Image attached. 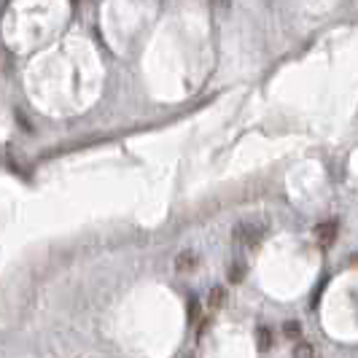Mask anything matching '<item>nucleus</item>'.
<instances>
[{
  "mask_svg": "<svg viewBox=\"0 0 358 358\" xmlns=\"http://www.w3.org/2000/svg\"><path fill=\"white\" fill-rule=\"evenodd\" d=\"M234 248L237 251H254L256 245H258V240H261V229L254 227V224H240L237 229H234Z\"/></svg>",
  "mask_w": 358,
  "mask_h": 358,
  "instance_id": "obj_1",
  "label": "nucleus"
},
{
  "mask_svg": "<svg viewBox=\"0 0 358 358\" xmlns=\"http://www.w3.org/2000/svg\"><path fill=\"white\" fill-rule=\"evenodd\" d=\"M194 264H197L194 254H180L178 261H176V270H178V272H189V270H191Z\"/></svg>",
  "mask_w": 358,
  "mask_h": 358,
  "instance_id": "obj_5",
  "label": "nucleus"
},
{
  "mask_svg": "<svg viewBox=\"0 0 358 358\" xmlns=\"http://www.w3.org/2000/svg\"><path fill=\"white\" fill-rule=\"evenodd\" d=\"M197 318H200V302H197V299L191 296V299H189V321L194 323Z\"/></svg>",
  "mask_w": 358,
  "mask_h": 358,
  "instance_id": "obj_9",
  "label": "nucleus"
},
{
  "mask_svg": "<svg viewBox=\"0 0 358 358\" xmlns=\"http://www.w3.org/2000/svg\"><path fill=\"white\" fill-rule=\"evenodd\" d=\"M216 3H218V6H224V8H227V6H229L232 0H216Z\"/></svg>",
  "mask_w": 358,
  "mask_h": 358,
  "instance_id": "obj_10",
  "label": "nucleus"
},
{
  "mask_svg": "<svg viewBox=\"0 0 358 358\" xmlns=\"http://www.w3.org/2000/svg\"><path fill=\"white\" fill-rule=\"evenodd\" d=\"M294 358H315L312 345H310V342H299V345L294 348Z\"/></svg>",
  "mask_w": 358,
  "mask_h": 358,
  "instance_id": "obj_6",
  "label": "nucleus"
},
{
  "mask_svg": "<svg viewBox=\"0 0 358 358\" xmlns=\"http://www.w3.org/2000/svg\"><path fill=\"white\" fill-rule=\"evenodd\" d=\"M337 232H339L337 221H321V224L312 229V234H315V243H318L321 248H332L334 243H337Z\"/></svg>",
  "mask_w": 358,
  "mask_h": 358,
  "instance_id": "obj_2",
  "label": "nucleus"
},
{
  "mask_svg": "<svg viewBox=\"0 0 358 358\" xmlns=\"http://www.w3.org/2000/svg\"><path fill=\"white\" fill-rule=\"evenodd\" d=\"M283 334H285L288 339H296V337L302 334V326H299L296 321H285V326H283Z\"/></svg>",
  "mask_w": 358,
  "mask_h": 358,
  "instance_id": "obj_7",
  "label": "nucleus"
},
{
  "mask_svg": "<svg viewBox=\"0 0 358 358\" xmlns=\"http://www.w3.org/2000/svg\"><path fill=\"white\" fill-rule=\"evenodd\" d=\"M73 3H78V0H73Z\"/></svg>",
  "mask_w": 358,
  "mask_h": 358,
  "instance_id": "obj_11",
  "label": "nucleus"
},
{
  "mask_svg": "<svg viewBox=\"0 0 358 358\" xmlns=\"http://www.w3.org/2000/svg\"><path fill=\"white\" fill-rule=\"evenodd\" d=\"M227 275H229L232 283H240L243 275H245V261H243V258H234L229 264V272H227Z\"/></svg>",
  "mask_w": 358,
  "mask_h": 358,
  "instance_id": "obj_4",
  "label": "nucleus"
},
{
  "mask_svg": "<svg viewBox=\"0 0 358 358\" xmlns=\"http://www.w3.org/2000/svg\"><path fill=\"white\" fill-rule=\"evenodd\" d=\"M221 302H224V288H213L210 291V307L216 310V307H221Z\"/></svg>",
  "mask_w": 358,
  "mask_h": 358,
  "instance_id": "obj_8",
  "label": "nucleus"
},
{
  "mask_svg": "<svg viewBox=\"0 0 358 358\" xmlns=\"http://www.w3.org/2000/svg\"><path fill=\"white\" fill-rule=\"evenodd\" d=\"M256 342H258V350H270V348H272V342H275L272 329H267V326H258V329H256Z\"/></svg>",
  "mask_w": 358,
  "mask_h": 358,
  "instance_id": "obj_3",
  "label": "nucleus"
}]
</instances>
